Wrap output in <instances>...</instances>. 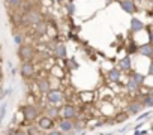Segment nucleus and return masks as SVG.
<instances>
[{
  "label": "nucleus",
  "instance_id": "27",
  "mask_svg": "<svg viewBox=\"0 0 153 135\" xmlns=\"http://www.w3.org/2000/svg\"><path fill=\"white\" fill-rule=\"evenodd\" d=\"M149 114H150V113H144V114H143L141 117H138L137 120H143V119H146V117H149Z\"/></svg>",
  "mask_w": 153,
  "mask_h": 135
},
{
  "label": "nucleus",
  "instance_id": "32",
  "mask_svg": "<svg viewBox=\"0 0 153 135\" xmlns=\"http://www.w3.org/2000/svg\"><path fill=\"white\" fill-rule=\"evenodd\" d=\"M152 57H153V45H152Z\"/></svg>",
  "mask_w": 153,
  "mask_h": 135
},
{
  "label": "nucleus",
  "instance_id": "9",
  "mask_svg": "<svg viewBox=\"0 0 153 135\" xmlns=\"http://www.w3.org/2000/svg\"><path fill=\"white\" fill-rule=\"evenodd\" d=\"M120 6L125 12L128 14H134L135 12V5H134V0H122L120 2Z\"/></svg>",
  "mask_w": 153,
  "mask_h": 135
},
{
  "label": "nucleus",
  "instance_id": "18",
  "mask_svg": "<svg viewBox=\"0 0 153 135\" xmlns=\"http://www.w3.org/2000/svg\"><path fill=\"white\" fill-rule=\"evenodd\" d=\"M143 105L146 107H153V92H150V95L143 98Z\"/></svg>",
  "mask_w": 153,
  "mask_h": 135
},
{
  "label": "nucleus",
  "instance_id": "8",
  "mask_svg": "<svg viewBox=\"0 0 153 135\" xmlns=\"http://www.w3.org/2000/svg\"><path fill=\"white\" fill-rule=\"evenodd\" d=\"M59 128H60V131H63V132L72 131V129H74V122H72V119H62V120L59 122Z\"/></svg>",
  "mask_w": 153,
  "mask_h": 135
},
{
  "label": "nucleus",
  "instance_id": "4",
  "mask_svg": "<svg viewBox=\"0 0 153 135\" xmlns=\"http://www.w3.org/2000/svg\"><path fill=\"white\" fill-rule=\"evenodd\" d=\"M20 74H21L24 78H30V77H33V74H35V66H33V63H30V62H24V63L21 65V68H20Z\"/></svg>",
  "mask_w": 153,
  "mask_h": 135
},
{
  "label": "nucleus",
  "instance_id": "12",
  "mask_svg": "<svg viewBox=\"0 0 153 135\" xmlns=\"http://www.w3.org/2000/svg\"><path fill=\"white\" fill-rule=\"evenodd\" d=\"M143 102H132V104H129V107H128V113H131V114H138L141 110H143Z\"/></svg>",
  "mask_w": 153,
  "mask_h": 135
},
{
  "label": "nucleus",
  "instance_id": "7",
  "mask_svg": "<svg viewBox=\"0 0 153 135\" xmlns=\"http://www.w3.org/2000/svg\"><path fill=\"white\" fill-rule=\"evenodd\" d=\"M53 126H54V122H53V119H51V117L44 116V117H41V119H39V128H41L42 131L53 129Z\"/></svg>",
  "mask_w": 153,
  "mask_h": 135
},
{
  "label": "nucleus",
  "instance_id": "19",
  "mask_svg": "<svg viewBox=\"0 0 153 135\" xmlns=\"http://www.w3.org/2000/svg\"><path fill=\"white\" fill-rule=\"evenodd\" d=\"M138 87H140V84H138L134 78H131V80L128 81V89H129L131 92H137V90H138Z\"/></svg>",
  "mask_w": 153,
  "mask_h": 135
},
{
  "label": "nucleus",
  "instance_id": "26",
  "mask_svg": "<svg viewBox=\"0 0 153 135\" xmlns=\"http://www.w3.org/2000/svg\"><path fill=\"white\" fill-rule=\"evenodd\" d=\"M123 120H126V114H120L117 119V122H123Z\"/></svg>",
  "mask_w": 153,
  "mask_h": 135
},
{
  "label": "nucleus",
  "instance_id": "11",
  "mask_svg": "<svg viewBox=\"0 0 153 135\" xmlns=\"http://www.w3.org/2000/svg\"><path fill=\"white\" fill-rule=\"evenodd\" d=\"M143 29H144V23L141 20H138V18H132L131 20V30L132 32H140Z\"/></svg>",
  "mask_w": 153,
  "mask_h": 135
},
{
  "label": "nucleus",
  "instance_id": "13",
  "mask_svg": "<svg viewBox=\"0 0 153 135\" xmlns=\"http://www.w3.org/2000/svg\"><path fill=\"white\" fill-rule=\"evenodd\" d=\"M54 54H56V57H59V59H65V57H66V48H65V45H63V44H57V45L54 47Z\"/></svg>",
  "mask_w": 153,
  "mask_h": 135
},
{
  "label": "nucleus",
  "instance_id": "33",
  "mask_svg": "<svg viewBox=\"0 0 153 135\" xmlns=\"http://www.w3.org/2000/svg\"><path fill=\"white\" fill-rule=\"evenodd\" d=\"M134 2H143V0H134Z\"/></svg>",
  "mask_w": 153,
  "mask_h": 135
},
{
  "label": "nucleus",
  "instance_id": "20",
  "mask_svg": "<svg viewBox=\"0 0 153 135\" xmlns=\"http://www.w3.org/2000/svg\"><path fill=\"white\" fill-rule=\"evenodd\" d=\"M47 116L48 117H56V116H59V105H54L53 108H50V110H47Z\"/></svg>",
  "mask_w": 153,
  "mask_h": 135
},
{
  "label": "nucleus",
  "instance_id": "34",
  "mask_svg": "<svg viewBox=\"0 0 153 135\" xmlns=\"http://www.w3.org/2000/svg\"><path fill=\"white\" fill-rule=\"evenodd\" d=\"M152 3H153V0H152Z\"/></svg>",
  "mask_w": 153,
  "mask_h": 135
},
{
  "label": "nucleus",
  "instance_id": "25",
  "mask_svg": "<svg viewBox=\"0 0 153 135\" xmlns=\"http://www.w3.org/2000/svg\"><path fill=\"white\" fill-rule=\"evenodd\" d=\"M15 135H27V134H26L23 129H17V131H15Z\"/></svg>",
  "mask_w": 153,
  "mask_h": 135
},
{
  "label": "nucleus",
  "instance_id": "21",
  "mask_svg": "<svg viewBox=\"0 0 153 135\" xmlns=\"http://www.w3.org/2000/svg\"><path fill=\"white\" fill-rule=\"evenodd\" d=\"M8 5H11L12 8H20L23 5V0H8Z\"/></svg>",
  "mask_w": 153,
  "mask_h": 135
},
{
  "label": "nucleus",
  "instance_id": "30",
  "mask_svg": "<svg viewBox=\"0 0 153 135\" xmlns=\"http://www.w3.org/2000/svg\"><path fill=\"white\" fill-rule=\"evenodd\" d=\"M69 12H71V14H74V5H71V6H69Z\"/></svg>",
  "mask_w": 153,
  "mask_h": 135
},
{
  "label": "nucleus",
  "instance_id": "16",
  "mask_svg": "<svg viewBox=\"0 0 153 135\" xmlns=\"http://www.w3.org/2000/svg\"><path fill=\"white\" fill-rule=\"evenodd\" d=\"M35 30L38 32V35H45L47 33V23L44 21H39L35 24Z\"/></svg>",
  "mask_w": 153,
  "mask_h": 135
},
{
  "label": "nucleus",
  "instance_id": "3",
  "mask_svg": "<svg viewBox=\"0 0 153 135\" xmlns=\"http://www.w3.org/2000/svg\"><path fill=\"white\" fill-rule=\"evenodd\" d=\"M47 101H48L50 104L59 105V104L63 101V93H62V90H57V89L50 90V92L47 93Z\"/></svg>",
  "mask_w": 153,
  "mask_h": 135
},
{
  "label": "nucleus",
  "instance_id": "29",
  "mask_svg": "<svg viewBox=\"0 0 153 135\" xmlns=\"http://www.w3.org/2000/svg\"><path fill=\"white\" fill-rule=\"evenodd\" d=\"M149 75H153V63H152L150 68H149Z\"/></svg>",
  "mask_w": 153,
  "mask_h": 135
},
{
  "label": "nucleus",
  "instance_id": "14",
  "mask_svg": "<svg viewBox=\"0 0 153 135\" xmlns=\"http://www.w3.org/2000/svg\"><path fill=\"white\" fill-rule=\"evenodd\" d=\"M120 71L119 69H116V68H114V69H110L108 71V78H110V81H113V83H117L119 80H120Z\"/></svg>",
  "mask_w": 153,
  "mask_h": 135
},
{
  "label": "nucleus",
  "instance_id": "1",
  "mask_svg": "<svg viewBox=\"0 0 153 135\" xmlns=\"http://www.w3.org/2000/svg\"><path fill=\"white\" fill-rule=\"evenodd\" d=\"M18 56H20L21 60L29 62V60H32V59L35 57V48H33L32 45H24V44H21L20 48H18Z\"/></svg>",
  "mask_w": 153,
  "mask_h": 135
},
{
  "label": "nucleus",
  "instance_id": "5",
  "mask_svg": "<svg viewBox=\"0 0 153 135\" xmlns=\"http://www.w3.org/2000/svg\"><path fill=\"white\" fill-rule=\"evenodd\" d=\"M23 114L26 120H35L38 117V108L35 105H24L23 107Z\"/></svg>",
  "mask_w": 153,
  "mask_h": 135
},
{
  "label": "nucleus",
  "instance_id": "22",
  "mask_svg": "<svg viewBox=\"0 0 153 135\" xmlns=\"http://www.w3.org/2000/svg\"><path fill=\"white\" fill-rule=\"evenodd\" d=\"M132 78H134V80H135V81H137L140 86L144 83V77H143L141 74H134V75H132Z\"/></svg>",
  "mask_w": 153,
  "mask_h": 135
},
{
  "label": "nucleus",
  "instance_id": "2",
  "mask_svg": "<svg viewBox=\"0 0 153 135\" xmlns=\"http://www.w3.org/2000/svg\"><path fill=\"white\" fill-rule=\"evenodd\" d=\"M24 21L29 23V24H36V23L42 21V15H41V12L36 11V9H29V11L26 12V15H24Z\"/></svg>",
  "mask_w": 153,
  "mask_h": 135
},
{
  "label": "nucleus",
  "instance_id": "17",
  "mask_svg": "<svg viewBox=\"0 0 153 135\" xmlns=\"http://www.w3.org/2000/svg\"><path fill=\"white\" fill-rule=\"evenodd\" d=\"M119 65H120V69L129 71V69H131V57H123Z\"/></svg>",
  "mask_w": 153,
  "mask_h": 135
},
{
  "label": "nucleus",
  "instance_id": "23",
  "mask_svg": "<svg viewBox=\"0 0 153 135\" xmlns=\"http://www.w3.org/2000/svg\"><path fill=\"white\" fill-rule=\"evenodd\" d=\"M6 105H8V104L5 102L2 107H0V122H2V120H3V117H5V113H6Z\"/></svg>",
  "mask_w": 153,
  "mask_h": 135
},
{
  "label": "nucleus",
  "instance_id": "28",
  "mask_svg": "<svg viewBox=\"0 0 153 135\" xmlns=\"http://www.w3.org/2000/svg\"><path fill=\"white\" fill-rule=\"evenodd\" d=\"M48 135H62L59 131H51V132H48Z\"/></svg>",
  "mask_w": 153,
  "mask_h": 135
},
{
  "label": "nucleus",
  "instance_id": "24",
  "mask_svg": "<svg viewBox=\"0 0 153 135\" xmlns=\"http://www.w3.org/2000/svg\"><path fill=\"white\" fill-rule=\"evenodd\" d=\"M14 41H15V44H17V45H21V44H23V36H21L20 33H15Z\"/></svg>",
  "mask_w": 153,
  "mask_h": 135
},
{
  "label": "nucleus",
  "instance_id": "31",
  "mask_svg": "<svg viewBox=\"0 0 153 135\" xmlns=\"http://www.w3.org/2000/svg\"><path fill=\"white\" fill-rule=\"evenodd\" d=\"M150 42H153V32H150Z\"/></svg>",
  "mask_w": 153,
  "mask_h": 135
},
{
  "label": "nucleus",
  "instance_id": "6",
  "mask_svg": "<svg viewBox=\"0 0 153 135\" xmlns=\"http://www.w3.org/2000/svg\"><path fill=\"white\" fill-rule=\"evenodd\" d=\"M75 116H76V111H75V107L72 104L63 105V108H62V117L63 119H74Z\"/></svg>",
  "mask_w": 153,
  "mask_h": 135
},
{
  "label": "nucleus",
  "instance_id": "10",
  "mask_svg": "<svg viewBox=\"0 0 153 135\" xmlns=\"http://www.w3.org/2000/svg\"><path fill=\"white\" fill-rule=\"evenodd\" d=\"M38 87H39V92H41L42 95H47V93L51 90V87H50V81L45 80V78L38 80Z\"/></svg>",
  "mask_w": 153,
  "mask_h": 135
},
{
  "label": "nucleus",
  "instance_id": "15",
  "mask_svg": "<svg viewBox=\"0 0 153 135\" xmlns=\"http://www.w3.org/2000/svg\"><path fill=\"white\" fill-rule=\"evenodd\" d=\"M138 51H140L143 56H146V57H152V45H150V44L141 45V47L138 48Z\"/></svg>",
  "mask_w": 153,
  "mask_h": 135
}]
</instances>
